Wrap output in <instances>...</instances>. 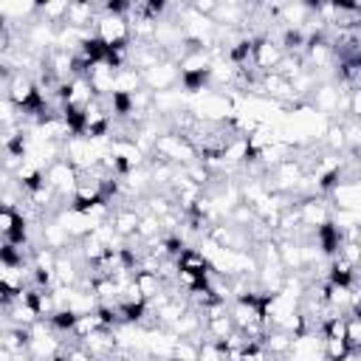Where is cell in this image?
Returning a JSON list of instances; mask_svg holds the SVG:
<instances>
[{"label":"cell","instance_id":"obj_1","mask_svg":"<svg viewBox=\"0 0 361 361\" xmlns=\"http://www.w3.org/2000/svg\"><path fill=\"white\" fill-rule=\"evenodd\" d=\"M282 48L274 37H257L254 39V51H251V68L259 73H271L279 62H282Z\"/></svg>","mask_w":361,"mask_h":361},{"label":"cell","instance_id":"obj_2","mask_svg":"<svg viewBox=\"0 0 361 361\" xmlns=\"http://www.w3.org/2000/svg\"><path fill=\"white\" fill-rule=\"evenodd\" d=\"M178 79H180V73H178V65L172 59H164V62H158V65H152L149 71L141 73V82H144V87L149 93L172 90L178 85Z\"/></svg>","mask_w":361,"mask_h":361},{"label":"cell","instance_id":"obj_3","mask_svg":"<svg viewBox=\"0 0 361 361\" xmlns=\"http://www.w3.org/2000/svg\"><path fill=\"white\" fill-rule=\"evenodd\" d=\"M327 203H330V209L358 212V206H361V183L358 180H338L327 192Z\"/></svg>","mask_w":361,"mask_h":361},{"label":"cell","instance_id":"obj_4","mask_svg":"<svg viewBox=\"0 0 361 361\" xmlns=\"http://www.w3.org/2000/svg\"><path fill=\"white\" fill-rule=\"evenodd\" d=\"M62 228H65V234L71 237V240H82L85 234H90L93 231V223H90V217L85 214V212H76V209H71V206H65L62 212H56V217H54Z\"/></svg>","mask_w":361,"mask_h":361},{"label":"cell","instance_id":"obj_5","mask_svg":"<svg viewBox=\"0 0 361 361\" xmlns=\"http://www.w3.org/2000/svg\"><path fill=\"white\" fill-rule=\"evenodd\" d=\"M144 87V82H141V71H135V68H118L116 71V79H113V93H135V90H141Z\"/></svg>","mask_w":361,"mask_h":361},{"label":"cell","instance_id":"obj_6","mask_svg":"<svg viewBox=\"0 0 361 361\" xmlns=\"http://www.w3.org/2000/svg\"><path fill=\"white\" fill-rule=\"evenodd\" d=\"M344 341L350 350H361V319L344 310Z\"/></svg>","mask_w":361,"mask_h":361},{"label":"cell","instance_id":"obj_7","mask_svg":"<svg viewBox=\"0 0 361 361\" xmlns=\"http://www.w3.org/2000/svg\"><path fill=\"white\" fill-rule=\"evenodd\" d=\"M17 121H20V110L3 96V99H0V130L11 127V124H17Z\"/></svg>","mask_w":361,"mask_h":361}]
</instances>
